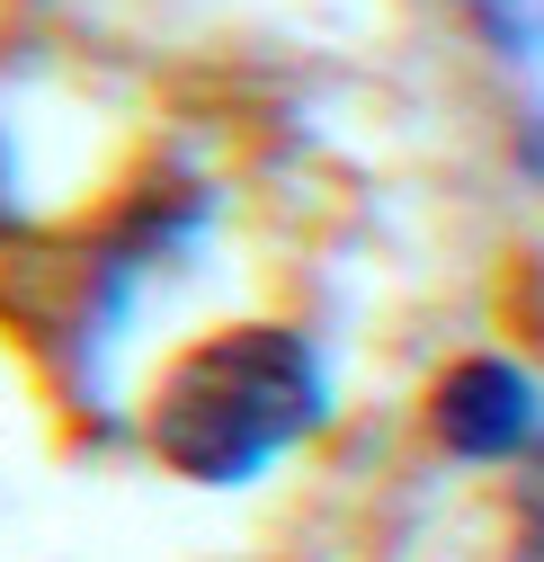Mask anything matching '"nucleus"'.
Wrapping results in <instances>:
<instances>
[{
    "label": "nucleus",
    "instance_id": "f257e3e1",
    "mask_svg": "<svg viewBox=\"0 0 544 562\" xmlns=\"http://www.w3.org/2000/svg\"><path fill=\"white\" fill-rule=\"evenodd\" d=\"M330 411L321 348L286 322H241L196 339L152 393V456L206 491H241L286 464Z\"/></svg>",
    "mask_w": 544,
    "mask_h": 562
},
{
    "label": "nucleus",
    "instance_id": "f03ea898",
    "mask_svg": "<svg viewBox=\"0 0 544 562\" xmlns=\"http://www.w3.org/2000/svg\"><path fill=\"white\" fill-rule=\"evenodd\" d=\"M438 438L464 456V464H500V456H526L544 438V393L518 358H464L446 384H438Z\"/></svg>",
    "mask_w": 544,
    "mask_h": 562
},
{
    "label": "nucleus",
    "instance_id": "7ed1b4c3",
    "mask_svg": "<svg viewBox=\"0 0 544 562\" xmlns=\"http://www.w3.org/2000/svg\"><path fill=\"white\" fill-rule=\"evenodd\" d=\"M518 562H544V473L526 482V501H518Z\"/></svg>",
    "mask_w": 544,
    "mask_h": 562
},
{
    "label": "nucleus",
    "instance_id": "20e7f679",
    "mask_svg": "<svg viewBox=\"0 0 544 562\" xmlns=\"http://www.w3.org/2000/svg\"><path fill=\"white\" fill-rule=\"evenodd\" d=\"M526 161H535V179H544V125H535V144H526Z\"/></svg>",
    "mask_w": 544,
    "mask_h": 562
}]
</instances>
